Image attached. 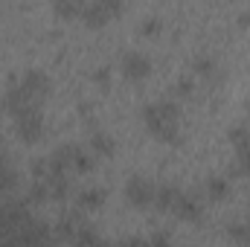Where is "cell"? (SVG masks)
I'll return each mask as SVG.
<instances>
[{"mask_svg":"<svg viewBox=\"0 0 250 247\" xmlns=\"http://www.w3.org/2000/svg\"><path fill=\"white\" fill-rule=\"evenodd\" d=\"M248 117H250V102H248Z\"/></svg>","mask_w":250,"mask_h":247,"instance_id":"cell-22","label":"cell"},{"mask_svg":"<svg viewBox=\"0 0 250 247\" xmlns=\"http://www.w3.org/2000/svg\"><path fill=\"white\" fill-rule=\"evenodd\" d=\"M204 192H207L209 201H224L230 195V181L224 175H209L207 184H204Z\"/></svg>","mask_w":250,"mask_h":247,"instance_id":"cell-14","label":"cell"},{"mask_svg":"<svg viewBox=\"0 0 250 247\" xmlns=\"http://www.w3.org/2000/svg\"><path fill=\"white\" fill-rule=\"evenodd\" d=\"M154 198H157V184L148 181L146 175H131L125 181V201L134 206V209H148L154 206Z\"/></svg>","mask_w":250,"mask_h":247,"instance_id":"cell-5","label":"cell"},{"mask_svg":"<svg viewBox=\"0 0 250 247\" xmlns=\"http://www.w3.org/2000/svg\"><path fill=\"white\" fill-rule=\"evenodd\" d=\"M93 79H96V82H102V84H108V79H111V73H108V67H99Z\"/></svg>","mask_w":250,"mask_h":247,"instance_id":"cell-21","label":"cell"},{"mask_svg":"<svg viewBox=\"0 0 250 247\" xmlns=\"http://www.w3.org/2000/svg\"><path fill=\"white\" fill-rule=\"evenodd\" d=\"M227 233H230V239L239 247H250V221H236V224H230Z\"/></svg>","mask_w":250,"mask_h":247,"instance_id":"cell-15","label":"cell"},{"mask_svg":"<svg viewBox=\"0 0 250 247\" xmlns=\"http://www.w3.org/2000/svg\"><path fill=\"white\" fill-rule=\"evenodd\" d=\"M50 157H53L62 169H67L70 175H87V172H93V166H96L93 151H90L87 145H79V143H64V145H59Z\"/></svg>","mask_w":250,"mask_h":247,"instance_id":"cell-3","label":"cell"},{"mask_svg":"<svg viewBox=\"0 0 250 247\" xmlns=\"http://www.w3.org/2000/svg\"><path fill=\"white\" fill-rule=\"evenodd\" d=\"M53 90V82L44 70H23L21 76H12L3 87V96H0V108L6 117H15L21 111H32V108H44L47 96Z\"/></svg>","mask_w":250,"mask_h":247,"instance_id":"cell-1","label":"cell"},{"mask_svg":"<svg viewBox=\"0 0 250 247\" xmlns=\"http://www.w3.org/2000/svg\"><path fill=\"white\" fill-rule=\"evenodd\" d=\"M192 76H195V79L215 82V79L221 76V64L215 62L212 56H195V59H192Z\"/></svg>","mask_w":250,"mask_h":247,"instance_id":"cell-11","label":"cell"},{"mask_svg":"<svg viewBox=\"0 0 250 247\" xmlns=\"http://www.w3.org/2000/svg\"><path fill=\"white\" fill-rule=\"evenodd\" d=\"M105 201H108V192H105L102 186H84V189L76 192V206H79V212H96V209L105 206Z\"/></svg>","mask_w":250,"mask_h":247,"instance_id":"cell-10","label":"cell"},{"mask_svg":"<svg viewBox=\"0 0 250 247\" xmlns=\"http://www.w3.org/2000/svg\"><path fill=\"white\" fill-rule=\"evenodd\" d=\"M120 247H148V239H137V236H131V239H125Z\"/></svg>","mask_w":250,"mask_h":247,"instance_id":"cell-20","label":"cell"},{"mask_svg":"<svg viewBox=\"0 0 250 247\" xmlns=\"http://www.w3.org/2000/svg\"><path fill=\"white\" fill-rule=\"evenodd\" d=\"M140 117H143L146 131H148L154 140H160V143H166V145H178V143L184 140V131H181V108H178L175 99L148 102V105H143Z\"/></svg>","mask_w":250,"mask_h":247,"instance_id":"cell-2","label":"cell"},{"mask_svg":"<svg viewBox=\"0 0 250 247\" xmlns=\"http://www.w3.org/2000/svg\"><path fill=\"white\" fill-rule=\"evenodd\" d=\"M12 131H15V137H18L21 143H26V145L41 143V140H44V114H41L38 108L15 114V117H12Z\"/></svg>","mask_w":250,"mask_h":247,"instance_id":"cell-4","label":"cell"},{"mask_svg":"<svg viewBox=\"0 0 250 247\" xmlns=\"http://www.w3.org/2000/svg\"><path fill=\"white\" fill-rule=\"evenodd\" d=\"M172 215L181 218V221H187V224H195V221L204 218V204H201L198 195L181 189V195H178V201H175V206H172Z\"/></svg>","mask_w":250,"mask_h":247,"instance_id":"cell-9","label":"cell"},{"mask_svg":"<svg viewBox=\"0 0 250 247\" xmlns=\"http://www.w3.org/2000/svg\"><path fill=\"white\" fill-rule=\"evenodd\" d=\"M123 12H125L123 3H84L82 21H84L87 26H105V23H111L117 15H123Z\"/></svg>","mask_w":250,"mask_h":247,"instance_id":"cell-8","label":"cell"},{"mask_svg":"<svg viewBox=\"0 0 250 247\" xmlns=\"http://www.w3.org/2000/svg\"><path fill=\"white\" fill-rule=\"evenodd\" d=\"M151 59L146 56V53H140V50H128L123 59H120V73H123L128 82H143V79H148L151 76Z\"/></svg>","mask_w":250,"mask_h":247,"instance_id":"cell-7","label":"cell"},{"mask_svg":"<svg viewBox=\"0 0 250 247\" xmlns=\"http://www.w3.org/2000/svg\"><path fill=\"white\" fill-rule=\"evenodd\" d=\"M82 9H84V3H56V6H53V12H56L59 18H67V21L82 18Z\"/></svg>","mask_w":250,"mask_h":247,"instance_id":"cell-17","label":"cell"},{"mask_svg":"<svg viewBox=\"0 0 250 247\" xmlns=\"http://www.w3.org/2000/svg\"><path fill=\"white\" fill-rule=\"evenodd\" d=\"M148 247H175V245H172V239H169V236H163V233H154V236L148 239Z\"/></svg>","mask_w":250,"mask_h":247,"instance_id":"cell-19","label":"cell"},{"mask_svg":"<svg viewBox=\"0 0 250 247\" xmlns=\"http://www.w3.org/2000/svg\"><path fill=\"white\" fill-rule=\"evenodd\" d=\"M178 195H181V186H178V184H157V198H154V206H157L160 212H172V206H175Z\"/></svg>","mask_w":250,"mask_h":247,"instance_id":"cell-13","label":"cell"},{"mask_svg":"<svg viewBox=\"0 0 250 247\" xmlns=\"http://www.w3.org/2000/svg\"><path fill=\"white\" fill-rule=\"evenodd\" d=\"M172 93H175V99H189L195 93V76H181L172 84Z\"/></svg>","mask_w":250,"mask_h":247,"instance_id":"cell-16","label":"cell"},{"mask_svg":"<svg viewBox=\"0 0 250 247\" xmlns=\"http://www.w3.org/2000/svg\"><path fill=\"white\" fill-rule=\"evenodd\" d=\"M140 32H143V35H157V32H160V18H157V15L143 18V21H140Z\"/></svg>","mask_w":250,"mask_h":247,"instance_id":"cell-18","label":"cell"},{"mask_svg":"<svg viewBox=\"0 0 250 247\" xmlns=\"http://www.w3.org/2000/svg\"><path fill=\"white\" fill-rule=\"evenodd\" d=\"M230 145L236 151V166L233 172L236 175H250V125L248 123H239L230 128Z\"/></svg>","mask_w":250,"mask_h":247,"instance_id":"cell-6","label":"cell"},{"mask_svg":"<svg viewBox=\"0 0 250 247\" xmlns=\"http://www.w3.org/2000/svg\"><path fill=\"white\" fill-rule=\"evenodd\" d=\"M90 151H93V157H114V151H117V143H114V137L108 134V131H93L90 134V145H87Z\"/></svg>","mask_w":250,"mask_h":247,"instance_id":"cell-12","label":"cell"}]
</instances>
